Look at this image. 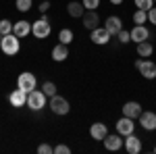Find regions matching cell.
Segmentation results:
<instances>
[{
  "label": "cell",
  "instance_id": "cell-23",
  "mask_svg": "<svg viewBox=\"0 0 156 154\" xmlns=\"http://www.w3.org/2000/svg\"><path fill=\"white\" fill-rule=\"evenodd\" d=\"M58 40H60V44H71L73 42V31L71 29H60V34H58Z\"/></svg>",
  "mask_w": 156,
  "mask_h": 154
},
{
  "label": "cell",
  "instance_id": "cell-28",
  "mask_svg": "<svg viewBox=\"0 0 156 154\" xmlns=\"http://www.w3.org/2000/svg\"><path fill=\"white\" fill-rule=\"evenodd\" d=\"M117 38H119L121 44H127V42H131V34H129V31H125V29H121L119 34H117Z\"/></svg>",
  "mask_w": 156,
  "mask_h": 154
},
{
  "label": "cell",
  "instance_id": "cell-22",
  "mask_svg": "<svg viewBox=\"0 0 156 154\" xmlns=\"http://www.w3.org/2000/svg\"><path fill=\"white\" fill-rule=\"evenodd\" d=\"M146 21H148V11L137 9V11L133 13V23H135V25H144Z\"/></svg>",
  "mask_w": 156,
  "mask_h": 154
},
{
  "label": "cell",
  "instance_id": "cell-8",
  "mask_svg": "<svg viewBox=\"0 0 156 154\" xmlns=\"http://www.w3.org/2000/svg\"><path fill=\"white\" fill-rule=\"evenodd\" d=\"M102 142L106 146V150H110V152H117V150L123 148V138H121V133H108Z\"/></svg>",
  "mask_w": 156,
  "mask_h": 154
},
{
  "label": "cell",
  "instance_id": "cell-13",
  "mask_svg": "<svg viewBox=\"0 0 156 154\" xmlns=\"http://www.w3.org/2000/svg\"><path fill=\"white\" fill-rule=\"evenodd\" d=\"M125 150H127L129 154H140L142 152V140H140L137 135L129 133L127 140H125Z\"/></svg>",
  "mask_w": 156,
  "mask_h": 154
},
{
  "label": "cell",
  "instance_id": "cell-37",
  "mask_svg": "<svg viewBox=\"0 0 156 154\" xmlns=\"http://www.w3.org/2000/svg\"><path fill=\"white\" fill-rule=\"evenodd\" d=\"M154 2H156V0H154Z\"/></svg>",
  "mask_w": 156,
  "mask_h": 154
},
{
  "label": "cell",
  "instance_id": "cell-30",
  "mask_svg": "<svg viewBox=\"0 0 156 154\" xmlns=\"http://www.w3.org/2000/svg\"><path fill=\"white\" fill-rule=\"evenodd\" d=\"M37 152L40 154H50V152H54V148H52L50 144H40V146H37Z\"/></svg>",
  "mask_w": 156,
  "mask_h": 154
},
{
  "label": "cell",
  "instance_id": "cell-34",
  "mask_svg": "<svg viewBox=\"0 0 156 154\" xmlns=\"http://www.w3.org/2000/svg\"><path fill=\"white\" fill-rule=\"evenodd\" d=\"M110 2H112V4H121L123 0H110Z\"/></svg>",
  "mask_w": 156,
  "mask_h": 154
},
{
  "label": "cell",
  "instance_id": "cell-20",
  "mask_svg": "<svg viewBox=\"0 0 156 154\" xmlns=\"http://www.w3.org/2000/svg\"><path fill=\"white\" fill-rule=\"evenodd\" d=\"M67 13L71 15L73 19H75V17H83V13H85L83 2H75V0L69 2V4H67Z\"/></svg>",
  "mask_w": 156,
  "mask_h": 154
},
{
  "label": "cell",
  "instance_id": "cell-10",
  "mask_svg": "<svg viewBox=\"0 0 156 154\" xmlns=\"http://www.w3.org/2000/svg\"><path fill=\"white\" fill-rule=\"evenodd\" d=\"M140 125L144 127L146 131H154L156 129V113L152 110H142V115H140Z\"/></svg>",
  "mask_w": 156,
  "mask_h": 154
},
{
  "label": "cell",
  "instance_id": "cell-18",
  "mask_svg": "<svg viewBox=\"0 0 156 154\" xmlns=\"http://www.w3.org/2000/svg\"><path fill=\"white\" fill-rule=\"evenodd\" d=\"M12 34L17 38H25L27 34H31V23L29 21H17V23H12Z\"/></svg>",
  "mask_w": 156,
  "mask_h": 154
},
{
  "label": "cell",
  "instance_id": "cell-1",
  "mask_svg": "<svg viewBox=\"0 0 156 154\" xmlns=\"http://www.w3.org/2000/svg\"><path fill=\"white\" fill-rule=\"evenodd\" d=\"M21 38H17L15 34H9V36H2V42H0V50L6 54V56H15L21 48Z\"/></svg>",
  "mask_w": 156,
  "mask_h": 154
},
{
  "label": "cell",
  "instance_id": "cell-3",
  "mask_svg": "<svg viewBox=\"0 0 156 154\" xmlns=\"http://www.w3.org/2000/svg\"><path fill=\"white\" fill-rule=\"evenodd\" d=\"M27 106L31 108V110H42V108L46 106V94L42 90H31L27 94Z\"/></svg>",
  "mask_w": 156,
  "mask_h": 154
},
{
  "label": "cell",
  "instance_id": "cell-31",
  "mask_svg": "<svg viewBox=\"0 0 156 154\" xmlns=\"http://www.w3.org/2000/svg\"><path fill=\"white\" fill-rule=\"evenodd\" d=\"M54 152H56V154H69V152H71V148L65 146V144H56V146H54Z\"/></svg>",
  "mask_w": 156,
  "mask_h": 154
},
{
  "label": "cell",
  "instance_id": "cell-21",
  "mask_svg": "<svg viewBox=\"0 0 156 154\" xmlns=\"http://www.w3.org/2000/svg\"><path fill=\"white\" fill-rule=\"evenodd\" d=\"M152 50H154V48H152V44H150V42H148V40H146V42H140V44H137V56H150V54H152Z\"/></svg>",
  "mask_w": 156,
  "mask_h": 154
},
{
  "label": "cell",
  "instance_id": "cell-6",
  "mask_svg": "<svg viewBox=\"0 0 156 154\" xmlns=\"http://www.w3.org/2000/svg\"><path fill=\"white\" fill-rule=\"evenodd\" d=\"M36 83H37V79H36V75L34 73H21L19 77H17V88H21L23 92H31V90H36Z\"/></svg>",
  "mask_w": 156,
  "mask_h": 154
},
{
  "label": "cell",
  "instance_id": "cell-17",
  "mask_svg": "<svg viewBox=\"0 0 156 154\" xmlns=\"http://www.w3.org/2000/svg\"><path fill=\"white\" fill-rule=\"evenodd\" d=\"M90 135H92L94 140H98V142H102V140L108 135L106 125H104V123H94V125L90 127Z\"/></svg>",
  "mask_w": 156,
  "mask_h": 154
},
{
  "label": "cell",
  "instance_id": "cell-26",
  "mask_svg": "<svg viewBox=\"0 0 156 154\" xmlns=\"http://www.w3.org/2000/svg\"><path fill=\"white\" fill-rule=\"evenodd\" d=\"M15 6H17V11L27 13L31 9V0H15Z\"/></svg>",
  "mask_w": 156,
  "mask_h": 154
},
{
  "label": "cell",
  "instance_id": "cell-11",
  "mask_svg": "<svg viewBox=\"0 0 156 154\" xmlns=\"http://www.w3.org/2000/svg\"><path fill=\"white\" fill-rule=\"evenodd\" d=\"M110 34L106 31V27H96V29H92V42L98 44V46H102V44H108V40H110Z\"/></svg>",
  "mask_w": 156,
  "mask_h": 154
},
{
  "label": "cell",
  "instance_id": "cell-25",
  "mask_svg": "<svg viewBox=\"0 0 156 154\" xmlns=\"http://www.w3.org/2000/svg\"><path fill=\"white\" fill-rule=\"evenodd\" d=\"M0 34H2V36L12 34V23L9 21V19H2V21H0Z\"/></svg>",
  "mask_w": 156,
  "mask_h": 154
},
{
  "label": "cell",
  "instance_id": "cell-32",
  "mask_svg": "<svg viewBox=\"0 0 156 154\" xmlns=\"http://www.w3.org/2000/svg\"><path fill=\"white\" fill-rule=\"evenodd\" d=\"M148 21L156 25V6H152V9L148 11Z\"/></svg>",
  "mask_w": 156,
  "mask_h": 154
},
{
  "label": "cell",
  "instance_id": "cell-24",
  "mask_svg": "<svg viewBox=\"0 0 156 154\" xmlns=\"http://www.w3.org/2000/svg\"><path fill=\"white\" fill-rule=\"evenodd\" d=\"M42 92L48 96V98H52V96H56V85L52 81H44L42 83Z\"/></svg>",
  "mask_w": 156,
  "mask_h": 154
},
{
  "label": "cell",
  "instance_id": "cell-14",
  "mask_svg": "<svg viewBox=\"0 0 156 154\" xmlns=\"http://www.w3.org/2000/svg\"><path fill=\"white\" fill-rule=\"evenodd\" d=\"M104 27H106V31L110 34V36H117L121 29H123V21H121L117 15H110L106 19V23H104Z\"/></svg>",
  "mask_w": 156,
  "mask_h": 154
},
{
  "label": "cell",
  "instance_id": "cell-2",
  "mask_svg": "<svg viewBox=\"0 0 156 154\" xmlns=\"http://www.w3.org/2000/svg\"><path fill=\"white\" fill-rule=\"evenodd\" d=\"M31 34H34L37 40L50 36V19L46 15H42V19H37L36 23H31Z\"/></svg>",
  "mask_w": 156,
  "mask_h": 154
},
{
  "label": "cell",
  "instance_id": "cell-19",
  "mask_svg": "<svg viewBox=\"0 0 156 154\" xmlns=\"http://www.w3.org/2000/svg\"><path fill=\"white\" fill-rule=\"evenodd\" d=\"M67 56H69V48H67V44H56V46L52 48V59L56 60V63H62Z\"/></svg>",
  "mask_w": 156,
  "mask_h": 154
},
{
  "label": "cell",
  "instance_id": "cell-15",
  "mask_svg": "<svg viewBox=\"0 0 156 154\" xmlns=\"http://www.w3.org/2000/svg\"><path fill=\"white\" fill-rule=\"evenodd\" d=\"M123 115H125V117H131V119H137L140 115H142V106H140V102H135V100L125 102V104H123Z\"/></svg>",
  "mask_w": 156,
  "mask_h": 154
},
{
  "label": "cell",
  "instance_id": "cell-29",
  "mask_svg": "<svg viewBox=\"0 0 156 154\" xmlns=\"http://www.w3.org/2000/svg\"><path fill=\"white\" fill-rule=\"evenodd\" d=\"M81 2H83L85 11H96L98 4H100V0H81Z\"/></svg>",
  "mask_w": 156,
  "mask_h": 154
},
{
  "label": "cell",
  "instance_id": "cell-36",
  "mask_svg": "<svg viewBox=\"0 0 156 154\" xmlns=\"http://www.w3.org/2000/svg\"><path fill=\"white\" fill-rule=\"evenodd\" d=\"M154 154H156V146H154Z\"/></svg>",
  "mask_w": 156,
  "mask_h": 154
},
{
  "label": "cell",
  "instance_id": "cell-7",
  "mask_svg": "<svg viewBox=\"0 0 156 154\" xmlns=\"http://www.w3.org/2000/svg\"><path fill=\"white\" fill-rule=\"evenodd\" d=\"M133 131H135V123H133V119L123 115V117L117 121V133H121V135H125V138H127V135L133 133Z\"/></svg>",
  "mask_w": 156,
  "mask_h": 154
},
{
  "label": "cell",
  "instance_id": "cell-16",
  "mask_svg": "<svg viewBox=\"0 0 156 154\" xmlns=\"http://www.w3.org/2000/svg\"><path fill=\"white\" fill-rule=\"evenodd\" d=\"M98 23H100V17H98V13L96 11H87V13H83V27L85 29H96L98 27Z\"/></svg>",
  "mask_w": 156,
  "mask_h": 154
},
{
  "label": "cell",
  "instance_id": "cell-4",
  "mask_svg": "<svg viewBox=\"0 0 156 154\" xmlns=\"http://www.w3.org/2000/svg\"><path fill=\"white\" fill-rule=\"evenodd\" d=\"M69 100L67 98H62V96H52L50 98V110L54 113V115H67L69 113Z\"/></svg>",
  "mask_w": 156,
  "mask_h": 154
},
{
  "label": "cell",
  "instance_id": "cell-27",
  "mask_svg": "<svg viewBox=\"0 0 156 154\" xmlns=\"http://www.w3.org/2000/svg\"><path fill=\"white\" fill-rule=\"evenodd\" d=\"M133 2H135V6L142 9V11H150V9L154 6V0H133Z\"/></svg>",
  "mask_w": 156,
  "mask_h": 154
},
{
  "label": "cell",
  "instance_id": "cell-35",
  "mask_svg": "<svg viewBox=\"0 0 156 154\" xmlns=\"http://www.w3.org/2000/svg\"><path fill=\"white\" fill-rule=\"evenodd\" d=\"M0 42H2V34H0Z\"/></svg>",
  "mask_w": 156,
  "mask_h": 154
},
{
  "label": "cell",
  "instance_id": "cell-9",
  "mask_svg": "<svg viewBox=\"0 0 156 154\" xmlns=\"http://www.w3.org/2000/svg\"><path fill=\"white\" fill-rule=\"evenodd\" d=\"M9 102H11V106H15V108H21L23 104H27V92H23L21 88L12 90L11 94H9Z\"/></svg>",
  "mask_w": 156,
  "mask_h": 154
},
{
  "label": "cell",
  "instance_id": "cell-12",
  "mask_svg": "<svg viewBox=\"0 0 156 154\" xmlns=\"http://www.w3.org/2000/svg\"><path fill=\"white\" fill-rule=\"evenodd\" d=\"M129 34H131V42H135V44L146 42V40L150 38V31H148V27H146V25H135Z\"/></svg>",
  "mask_w": 156,
  "mask_h": 154
},
{
  "label": "cell",
  "instance_id": "cell-33",
  "mask_svg": "<svg viewBox=\"0 0 156 154\" xmlns=\"http://www.w3.org/2000/svg\"><path fill=\"white\" fill-rule=\"evenodd\" d=\"M48 9H50V2H48V0H44V2L40 4V11H42V13H46Z\"/></svg>",
  "mask_w": 156,
  "mask_h": 154
},
{
  "label": "cell",
  "instance_id": "cell-5",
  "mask_svg": "<svg viewBox=\"0 0 156 154\" xmlns=\"http://www.w3.org/2000/svg\"><path fill=\"white\" fill-rule=\"evenodd\" d=\"M135 67L140 69V73L144 75L146 79H156V63L146 59H137L135 60Z\"/></svg>",
  "mask_w": 156,
  "mask_h": 154
}]
</instances>
